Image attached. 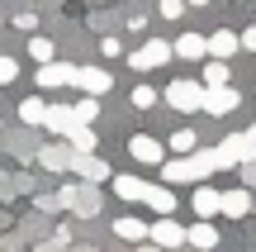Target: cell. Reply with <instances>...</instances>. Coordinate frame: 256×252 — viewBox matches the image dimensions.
Returning a JSON list of instances; mask_svg holds the SVG:
<instances>
[{
    "mask_svg": "<svg viewBox=\"0 0 256 252\" xmlns=\"http://www.w3.org/2000/svg\"><path fill=\"white\" fill-rule=\"evenodd\" d=\"M171 48H176V57H185V62H200V57H209V38H204V34H180Z\"/></svg>",
    "mask_w": 256,
    "mask_h": 252,
    "instance_id": "obj_12",
    "label": "cell"
},
{
    "mask_svg": "<svg viewBox=\"0 0 256 252\" xmlns=\"http://www.w3.org/2000/svg\"><path fill=\"white\" fill-rule=\"evenodd\" d=\"M28 57H34L38 67H43V62H52V57H57V48H52V38H43V34H34V38H28Z\"/></svg>",
    "mask_w": 256,
    "mask_h": 252,
    "instance_id": "obj_19",
    "label": "cell"
},
{
    "mask_svg": "<svg viewBox=\"0 0 256 252\" xmlns=\"http://www.w3.org/2000/svg\"><path fill=\"white\" fill-rule=\"evenodd\" d=\"M190 205H194V214H200V219H214V214L223 209V190H214V186H194Z\"/></svg>",
    "mask_w": 256,
    "mask_h": 252,
    "instance_id": "obj_10",
    "label": "cell"
},
{
    "mask_svg": "<svg viewBox=\"0 0 256 252\" xmlns=\"http://www.w3.org/2000/svg\"><path fill=\"white\" fill-rule=\"evenodd\" d=\"M147 228H152V224H142V219H133V214L114 219V233H119L124 243H142V238H147Z\"/></svg>",
    "mask_w": 256,
    "mask_h": 252,
    "instance_id": "obj_17",
    "label": "cell"
},
{
    "mask_svg": "<svg viewBox=\"0 0 256 252\" xmlns=\"http://www.w3.org/2000/svg\"><path fill=\"white\" fill-rule=\"evenodd\" d=\"M185 243H194L200 252L218 247V228H214V219H194V228H185Z\"/></svg>",
    "mask_w": 256,
    "mask_h": 252,
    "instance_id": "obj_13",
    "label": "cell"
},
{
    "mask_svg": "<svg viewBox=\"0 0 256 252\" xmlns=\"http://www.w3.org/2000/svg\"><path fill=\"white\" fill-rule=\"evenodd\" d=\"M19 119H24V124H43V119H48V105H43V95H28V100L19 105Z\"/></svg>",
    "mask_w": 256,
    "mask_h": 252,
    "instance_id": "obj_20",
    "label": "cell"
},
{
    "mask_svg": "<svg viewBox=\"0 0 256 252\" xmlns=\"http://www.w3.org/2000/svg\"><path fill=\"white\" fill-rule=\"evenodd\" d=\"M76 110V119L81 124H95V114H100V100H95V95H81V105H72Z\"/></svg>",
    "mask_w": 256,
    "mask_h": 252,
    "instance_id": "obj_25",
    "label": "cell"
},
{
    "mask_svg": "<svg viewBox=\"0 0 256 252\" xmlns=\"http://www.w3.org/2000/svg\"><path fill=\"white\" fill-rule=\"evenodd\" d=\"M66 138H72V152H95V148H100V143H95V133H90V124H76Z\"/></svg>",
    "mask_w": 256,
    "mask_h": 252,
    "instance_id": "obj_22",
    "label": "cell"
},
{
    "mask_svg": "<svg viewBox=\"0 0 256 252\" xmlns=\"http://www.w3.org/2000/svg\"><path fill=\"white\" fill-rule=\"evenodd\" d=\"M238 38H242V48H247V53H256V29H242Z\"/></svg>",
    "mask_w": 256,
    "mask_h": 252,
    "instance_id": "obj_31",
    "label": "cell"
},
{
    "mask_svg": "<svg viewBox=\"0 0 256 252\" xmlns=\"http://www.w3.org/2000/svg\"><path fill=\"white\" fill-rule=\"evenodd\" d=\"M166 105H171V110H180V114L204 110V81H190V76L171 81V86H166Z\"/></svg>",
    "mask_w": 256,
    "mask_h": 252,
    "instance_id": "obj_1",
    "label": "cell"
},
{
    "mask_svg": "<svg viewBox=\"0 0 256 252\" xmlns=\"http://www.w3.org/2000/svg\"><path fill=\"white\" fill-rule=\"evenodd\" d=\"M100 53H104V57H124V38L104 34V38H100Z\"/></svg>",
    "mask_w": 256,
    "mask_h": 252,
    "instance_id": "obj_28",
    "label": "cell"
},
{
    "mask_svg": "<svg viewBox=\"0 0 256 252\" xmlns=\"http://www.w3.org/2000/svg\"><path fill=\"white\" fill-rule=\"evenodd\" d=\"M76 86H81V95H95V100H100L114 86V76L104 72V67H76Z\"/></svg>",
    "mask_w": 256,
    "mask_h": 252,
    "instance_id": "obj_7",
    "label": "cell"
},
{
    "mask_svg": "<svg viewBox=\"0 0 256 252\" xmlns=\"http://www.w3.org/2000/svg\"><path fill=\"white\" fill-rule=\"evenodd\" d=\"M242 181H247V186H256V162H247V167H242Z\"/></svg>",
    "mask_w": 256,
    "mask_h": 252,
    "instance_id": "obj_32",
    "label": "cell"
},
{
    "mask_svg": "<svg viewBox=\"0 0 256 252\" xmlns=\"http://www.w3.org/2000/svg\"><path fill=\"white\" fill-rule=\"evenodd\" d=\"M171 57H176V48H171V43H162V38H147V43L138 48V53L128 57V62H133L138 72H152V67H162V62H171Z\"/></svg>",
    "mask_w": 256,
    "mask_h": 252,
    "instance_id": "obj_3",
    "label": "cell"
},
{
    "mask_svg": "<svg viewBox=\"0 0 256 252\" xmlns=\"http://www.w3.org/2000/svg\"><path fill=\"white\" fill-rule=\"evenodd\" d=\"M194 148H200V133L194 129H176L171 143H166V152H194Z\"/></svg>",
    "mask_w": 256,
    "mask_h": 252,
    "instance_id": "obj_23",
    "label": "cell"
},
{
    "mask_svg": "<svg viewBox=\"0 0 256 252\" xmlns=\"http://www.w3.org/2000/svg\"><path fill=\"white\" fill-rule=\"evenodd\" d=\"M14 76H19V62L14 57H0V86H10Z\"/></svg>",
    "mask_w": 256,
    "mask_h": 252,
    "instance_id": "obj_29",
    "label": "cell"
},
{
    "mask_svg": "<svg viewBox=\"0 0 256 252\" xmlns=\"http://www.w3.org/2000/svg\"><path fill=\"white\" fill-rule=\"evenodd\" d=\"M14 24L19 29H38V15H28V10H24V15H14Z\"/></svg>",
    "mask_w": 256,
    "mask_h": 252,
    "instance_id": "obj_30",
    "label": "cell"
},
{
    "mask_svg": "<svg viewBox=\"0 0 256 252\" xmlns=\"http://www.w3.org/2000/svg\"><path fill=\"white\" fill-rule=\"evenodd\" d=\"M34 81H38V91L76 86V67H72V62H57V57H52V62H43V67H38V76H34Z\"/></svg>",
    "mask_w": 256,
    "mask_h": 252,
    "instance_id": "obj_4",
    "label": "cell"
},
{
    "mask_svg": "<svg viewBox=\"0 0 256 252\" xmlns=\"http://www.w3.org/2000/svg\"><path fill=\"white\" fill-rule=\"evenodd\" d=\"M138 252H166V247H156V243H142V247H138Z\"/></svg>",
    "mask_w": 256,
    "mask_h": 252,
    "instance_id": "obj_33",
    "label": "cell"
},
{
    "mask_svg": "<svg viewBox=\"0 0 256 252\" xmlns=\"http://www.w3.org/2000/svg\"><path fill=\"white\" fill-rule=\"evenodd\" d=\"M147 238H152L156 247H166V252H171V247H180V243H185V228L176 224L171 214H156V224L147 228Z\"/></svg>",
    "mask_w": 256,
    "mask_h": 252,
    "instance_id": "obj_5",
    "label": "cell"
},
{
    "mask_svg": "<svg viewBox=\"0 0 256 252\" xmlns=\"http://www.w3.org/2000/svg\"><path fill=\"white\" fill-rule=\"evenodd\" d=\"M156 15H162V19H180V15H185V0H162Z\"/></svg>",
    "mask_w": 256,
    "mask_h": 252,
    "instance_id": "obj_27",
    "label": "cell"
},
{
    "mask_svg": "<svg viewBox=\"0 0 256 252\" xmlns=\"http://www.w3.org/2000/svg\"><path fill=\"white\" fill-rule=\"evenodd\" d=\"M147 209H152V214H176V195L171 190H147Z\"/></svg>",
    "mask_w": 256,
    "mask_h": 252,
    "instance_id": "obj_21",
    "label": "cell"
},
{
    "mask_svg": "<svg viewBox=\"0 0 256 252\" xmlns=\"http://www.w3.org/2000/svg\"><path fill=\"white\" fill-rule=\"evenodd\" d=\"M238 48H242V38L232 34V29H218V34H209V57H218V62H228Z\"/></svg>",
    "mask_w": 256,
    "mask_h": 252,
    "instance_id": "obj_14",
    "label": "cell"
},
{
    "mask_svg": "<svg viewBox=\"0 0 256 252\" xmlns=\"http://www.w3.org/2000/svg\"><path fill=\"white\" fill-rule=\"evenodd\" d=\"M128 157H133L138 167H162L166 162V143L152 138V133H133V138H128Z\"/></svg>",
    "mask_w": 256,
    "mask_h": 252,
    "instance_id": "obj_2",
    "label": "cell"
},
{
    "mask_svg": "<svg viewBox=\"0 0 256 252\" xmlns=\"http://www.w3.org/2000/svg\"><path fill=\"white\" fill-rule=\"evenodd\" d=\"M76 110H66V105H48V119H43V129H52V133H72L76 129Z\"/></svg>",
    "mask_w": 256,
    "mask_h": 252,
    "instance_id": "obj_16",
    "label": "cell"
},
{
    "mask_svg": "<svg viewBox=\"0 0 256 252\" xmlns=\"http://www.w3.org/2000/svg\"><path fill=\"white\" fill-rule=\"evenodd\" d=\"M110 186H114V195H119V200H133V205H138V200H147V190H152L147 181H138V176H110Z\"/></svg>",
    "mask_w": 256,
    "mask_h": 252,
    "instance_id": "obj_15",
    "label": "cell"
},
{
    "mask_svg": "<svg viewBox=\"0 0 256 252\" xmlns=\"http://www.w3.org/2000/svg\"><path fill=\"white\" fill-rule=\"evenodd\" d=\"M238 110V91L232 86H204V114H232Z\"/></svg>",
    "mask_w": 256,
    "mask_h": 252,
    "instance_id": "obj_6",
    "label": "cell"
},
{
    "mask_svg": "<svg viewBox=\"0 0 256 252\" xmlns=\"http://www.w3.org/2000/svg\"><path fill=\"white\" fill-rule=\"evenodd\" d=\"M72 171H76L81 181H110V176H114L110 162L95 157V152H76V157H72Z\"/></svg>",
    "mask_w": 256,
    "mask_h": 252,
    "instance_id": "obj_8",
    "label": "cell"
},
{
    "mask_svg": "<svg viewBox=\"0 0 256 252\" xmlns=\"http://www.w3.org/2000/svg\"><path fill=\"white\" fill-rule=\"evenodd\" d=\"M133 105H138V110H152V105H156V91H152V86H133Z\"/></svg>",
    "mask_w": 256,
    "mask_h": 252,
    "instance_id": "obj_26",
    "label": "cell"
},
{
    "mask_svg": "<svg viewBox=\"0 0 256 252\" xmlns=\"http://www.w3.org/2000/svg\"><path fill=\"white\" fill-rule=\"evenodd\" d=\"M162 176L171 181V186H185V181H204L200 167H194V157H176V162H162Z\"/></svg>",
    "mask_w": 256,
    "mask_h": 252,
    "instance_id": "obj_11",
    "label": "cell"
},
{
    "mask_svg": "<svg viewBox=\"0 0 256 252\" xmlns=\"http://www.w3.org/2000/svg\"><path fill=\"white\" fill-rule=\"evenodd\" d=\"M252 186H232V190H223V209L218 214H228V219H247L252 214Z\"/></svg>",
    "mask_w": 256,
    "mask_h": 252,
    "instance_id": "obj_9",
    "label": "cell"
},
{
    "mask_svg": "<svg viewBox=\"0 0 256 252\" xmlns=\"http://www.w3.org/2000/svg\"><path fill=\"white\" fill-rule=\"evenodd\" d=\"M204 86H232V76H228V62H218V57H214V62L204 67Z\"/></svg>",
    "mask_w": 256,
    "mask_h": 252,
    "instance_id": "obj_24",
    "label": "cell"
},
{
    "mask_svg": "<svg viewBox=\"0 0 256 252\" xmlns=\"http://www.w3.org/2000/svg\"><path fill=\"white\" fill-rule=\"evenodd\" d=\"M185 5H194V10H200V5H209V0H185Z\"/></svg>",
    "mask_w": 256,
    "mask_h": 252,
    "instance_id": "obj_34",
    "label": "cell"
},
{
    "mask_svg": "<svg viewBox=\"0 0 256 252\" xmlns=\"http://www.w3.org/2000/svg\"><path fill=\"white\" fill-rule=\"evenodd\" d=\"M72 148H62V143H52V148H43V167L48 171H72Z\"/></svg>",
    "mask_w": 256,
    "mask_h": 252,
    "instance_id": "obj_18",
    "label": "cell"
}]
</instances>
